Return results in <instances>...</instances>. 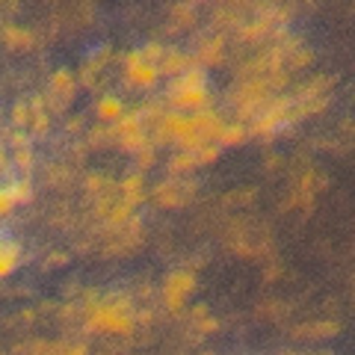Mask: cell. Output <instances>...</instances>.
I'll return each instance as SVG.
<instances>
[{
  "label": "cell",
  "mask_w": 355,
  "mask_h": 355,
  "mask_svg": "<svg viewBox=\"0 0 355 355\" xmlns=\"http://www.w3.org/2000/svg\"><path fill=\"white\" fill-rule=\"evenodd\" d=\"M44 181H48L53 190L69 193L71 184H74V172H71L69 163H48V169H44Z\"/></svg>",
  "instance_id": "17"
},
{
  "label": "cell",
  "mask_w": 355,
  "mask_h": 355,
  "mask_svg": "<svg viewBox=\"0 0 355 355\" xmlns=\"http://www.w3.org/2000/svg\"><path fill=\"white\" fill-rule=\"evenodd\" d=\"M249 139V125H240V121H228L222 133L216 137V146L219 148H237Z\"/></svg>",
  "instance_id": "21"
},
{
  "label": "cell",
  "mask_w": 355,
  "mask_h": 355,
  "mask_svg": "<svg viewBox=\"0 0 355 355\" xmlns=\"http://www.w3.org/2000/svg\"><path fill=\"white\" fill-rule=\"evenodd\" d=\"M62 130H65V133H71V137H74V133L89 130V128H86V119H83V116H71V119H65V121H62Z\"/></svg>",
  "instance_id": "36"
},
{
  "label": "cell",
  "mask_w": 355,
  "mask_h": 355,
  "mask_svg": "<svg viewBox=\"0 0 355 355\" xmlns=\"http://www.w3.org/2000/svg\"><path fill=\"white\" fill-rule=\"evenodd\" d=\"M121 77L125 83L133 86V89H142V92H151L154 86L160 83V69L142 60V51H130L121 57Z\"/></svg>",
  "instance_id": "5"
},
{
  "label": "cell",
  "mask_w": 355,
  "mask_h": 355,
  "mask_svg": "<svg viewBox=\"0 0 355 355\" xmlns=\"http://www.w3.org/2000/svg\"><path fill=\"white\" fill-rule=\"evenodd\" d=\"M219 154H222V148L216 146V142H207V146H205L202 151L196 154V160H198V169H202V166L216 163V160H219Z\"/></svg>",
  "instance_id": "33"
},
{
  "label": "cell",
  "mask_w": 355,
  "mask_h": 355,
  "mask_svg": "<svg viewBox=\"0 0 355 355\" xmlns=\"http://www.w3.org/2000/svg\"><path fill=\"white\" fill-rule=\"evenodd\" d=\"M196 331H198V335H202V338H210V335H216V331H219V320L216 317H207V320H202V323H190Z\"/></svg>",
  "instance_id": "35"
},
{
  "label": "cell",
  "mask_w": 355,
  "mask_h": 355,
  "mask_svg": "<svg viewBox=\"0 0 355 355\" xmlns=\"http://www.w3.org/2000/svg\"><path fill=\"white\" fill-rule=\"evenodd\" d=\"M163 101L169 110H175V113H187V116L198 113V110H207L210 95H207V86H205V69H193L190 74L172 80L169 89H166Z\"/></svg>",
  "instance_id": "1"
},
{
  "label": "cell",
  "mask_w": 355,
  "mask_h": 355,
  "mask_svg": "<svg viewBox=\"0 0 355 355\" xmlns=\"http://www.w3.org/2000/svg\"><path fill=\"white\" fill-rule=\"evenodd\" d=\"M193 57H196V62L202 65V69H219V65L225 62V36L210 33V36L196 39Z\"/></svg>",
  "instance_id": "7"
},
{
  "label": "cell",
  "mask_w": 355,
  "mask_h": 355,
  "mask_svg": "<svg viewBox=\"0 0 355 355\" xmlns=\"http://www.w3.org/2000/svg\"><path fill=\"white\" fill-rule=\"evenodd\" d=\"M69 261H71L69 252H48L44 254L42 270H62V266H69Z\"/></svg>",
  "instance_id": "32"
},
{
  "label": "cell",
  "mask_w": 355,
  "mask_h": 355,
  "mask_svg": "<svg viewBox=\"0 0 355 355\" xmlns=\"http://www.w3.org/2000/svg\"><path fill=\"white\" fill-rule=\"evenodd\" d=\"M6 190L12 193L15 205H30L33 202V178H18V181H6Z\"/></svg>",
  "instance_id": "25"
},
{
  "label": "cell",
  "mask_w": 355,
  "mask_h": 355,
  "mask_svg": "<svg viewBox=\"0 0 355 355\" xmlns=\"http://www.w3.org/2000/svg\"><path fill=\"white\" fill-rule=\"evenodd\" d=\"M157 69H160V74H163V77H172V80H178V77L190 74L193 69H202V65L196 62L193 53L178 51V48H169V51H166V57H163V62L157 65Z\"/></svg>",
  "instance_id": "11"
},
{
  "label": "cell",
  "mask_w": 355,
  "mask_h": 355,
  "mask_svg": "<svg viewBox=\"0 0 355 355\" xmlns=\"http://www.w3.org/2000/svg\"><path fill=\"white\" fill-rule=\"evenodd\" d=\"M15 169L21 172V178H30L33 175V166H36V157H33V148H21V151H9Z\"/></svg>",
  "instance_id": "29"
},
{
  "label": "cell",
  "mask_w": 355,
  "mask_h": 355,
  "mask_svg": "<svg viewBox=\"0 0 355 355\" xmlns=\"http://www.w3.org/2000/svg\"><path fill=\"white\" fill-rule=\"evenodd\" d=\"M279 355H329V352H296V349H282Z\"/></svg>",
  "instance_id": "40"
},
{
  "label": "cell",
  "mask_w": 355,
  "mask_h": 355,
  "mask_svg": "<svg viewBox=\"0 0 355 355\" xmlns=\"http://www.w3.org/2000/svg\"><path fill=\"white\" fill-rule=\"evenodd\" d=\"M113 60V51H110V44H101V48H95L92 53L86 57V62L80 65V71H77V80H80V86L86 89H95L98 77L104 74V65Z\"/></svg>",
  "instance_id": "9"
},
{
  "label": "cell",
  "mask_w": 355,
  "mask_h": 355,
  "mask_svg": "<svg viewBox=\"0 0 355 355\" xmlns=\"http://www.w3.org/2000/svg\"><path fill=\"white\" fill-rule=\"evenodd\" d=\"M293 113V95L284 92V95H275L270 104L261 110V116L249 125V137L254 139H263V146H270L272 137H279L287 116Z\"/></svg>",
  "instance_id": "2"
},
{
  "label": "cell",
  "mask_w": 355,
  "mask_h": 355,
  "mask_svg": "<svg viewBox=\"0 0 355 355\" xmlns=\"http://www.w3.org/2000/svg\"><path fill=\"white\" fill-rule=\"evenodd\" d=\"M12 207H15V198L3 187V190H0V216H9V214H12Z\"/></svg>",
  "instance_id": "37"
},
{
  "label": "cell",
  "mask_w": 355,
  "mask_h": 355,
  "mask_svg": "<svg viewBox=\"0 0 355 355\" xmlns=\"http://www.w3.org/2000/svg\"><path fill=\"white\" fill-rule=\"evenodd\" d=\"M196 291V272L193 270H175L163 282V308L169 317H187V296Z\"/></svg>",
  "instance_id": "3"
},
{
  "label": "cell",
  "mask_w": 355,
  "mask_h": 355,
  "mask_svg": "<svg viewBox=\"0 0 355 355\" xmlns=\"http://www.w3.org/2000/svg\"><path fill=\"white\" fill-rule=\"evenodd\" d=\"M89 148L86 146V139H71V146H65V160H69V166H83L86 163V157H89Z\"/></svg>",
  "instance_id": "28"
},
{
  "label": "cell",
  "mask_w": 355,
  "mask_h": 355,
  "mask_svg": "<svg viewBox=\"0 0 355 355\" xmlns=\"http://www.w3.org/2000/svg\"><path fill=\"white\" fill-rule=\"evenodd\" d=\"M146 196H148V187H146V178H142L139 172L128 175V178H121V181H119V202L137 207Z\"/></svg>",
  "instance_id": "14"
},
{
  "label": "cell",
  "mask_w": 355,
  "mask_h": 355,
  "mask_svg": "<svg viewBox=\"0 0 355 355\" xmlns=\"http://www.w3.org/2000/svg\"><path fill=\"white\" fill-rule=\"evenodd\" d=\"M125 113L128 110H125V104H121L119 95H101L95 101V119L101 121V125H116Z\"/></svg>",
  "instance_id": "15"
},
{
  "label": "cell",
  "mask_w": 355,
  "mask_h": 355,
  "mask_svg": "<svg viewBox=\"0 0 355 355\" xmlns=\"http://www.w3.org/2000/svg\"><path fill=\"white\" fill-rule=\"evenodd\" d=\"M21 261H24V249H21L15 240H3V249H0V275L9 279Z\"/></svg>",
  "instance_id": "22"
},
{
  "label": "cell",
  "mask_w": 355,
  "mask_h": 355,
  "mask_svg": "<svg viewBox=\"0 0 355 355\" xmlns=\"http://www.w3.org/2000/svg\"><path fill=\"white\" fill-rule=\"evenodd\" d=\"M279 163H282L279 154H270V157L263 160V169H266V172H275V169H279Z\"/></svg>",
  "instance_id": "39"
},
{
  "label": "cell",
  "mask_w": 355,
  "mask_h": 355,
  "mask_svg": "<svg viewBox=\"0 0 355 355\" xmlns=\"http://www.w3.org/2000/svg\"><path fill=\"white\" fill-rule=\"evenodd\" d=\"M9 119H12V125H9V128H15V130H30V125H33L30 101H15L12 110H9Z\"/></svg>",
  "instance_id": "26"
},
{
  "label": "cell",
  "mask_w": 355,
  "mask_h": 355,
  "mask_svg": "<svg viewBox=\"0 0 355 355\" xmlns=\"http://www.w3.org/2000/svg\"><path fill=\"white\" fill-rule=\"evenodd\" d=\"M119 181H110V178H104V175H86L83 178V198H86V202H98V198H101V196H107L110 190H113V187H116Z\"/></svg>",
  "instance_id": "19"
},
{
  "label": "cell",
  "mask_w": 355,
  "mask_h": 355,
  "mask_svg": "<svg viewBox=\"0 0 355 355\" xmlns=\"http://www.w3.org/2000/svg\"><path fill=\"white\" fill-rule=\"evenodd\" d=\"M254 196H258V190H254V187H243V190H237V193H228L225 198H222V205L246 207V205H252V202H254Z\"/></svg>",
  "instance_id": "31"
},
{
  "label": "cell",
  "mask_w": 355,
  "mask_h": 355,
  "mask_svg": "<svg viewBox=\"0 0 355 355\" xmlns=\"http://www.w3.org/2000/svg\"><path fill=\"white\" fill-rule=\"evenodd\" d=\"M116 133H113V125H92L86 130V146L92 148V151H101V148H110V146H116Z\"/></svg>",
  "instance_id": "20"
},
{
  "label": "cell",
  "mask_w": 355,
  "mask_h": 355,
  "mask_svg": "<svg viewBox=\"0 0 355 355\" xmlns=\"http://www.w3.org/2000/svg\"><path fill=\"white\" fill-rule=\"evenodd\" d=\"M198 169V160L196 154H184V151H175L169 160H166V175L169 178H190Z\"/></svg>",
  "instance_id": "18"
},
{
  "label": "cell",
  "mask_w": 355,
  "mask_h": 355,
  "mask_svg": "<svg viewBox=\"0 0 355 355\" xmlns=\"http://www.w3.org/2000/svg\"><path fill=\"white\" fill-rule=\"evenodd\" d=\"M287 311H291V305L282 302V299H270V302H261L258 308H254V317H261V320H279L284 317Z\"/></svg>",
  "instance_id": "27"
},
{
  "label": "cell",
  "mask_w": 355,
  "mask_h": 355,
  "mask_svg": "<svg viewBox=\"0 0 355 355\" xmlns=\"http://www.w3.org/2000/svg\"><path fill=\"white\" fill-rule=\"evenodd\" d=\"M314 51H311V48H302V44H299V48L291 53V60H287V65H284V69L287 71H291V74H302V71H308L311 69V65H314Z\"/></svg>",
  "instance_id": "24"
},
{
  "label": "cell",
  "mask_w": 355,
  "mask_h": 355,
  "mask_svg": "<svg viewBox=\"0 0 355 355\" xmlns=\"http://www.w3.org/2000/svg\"><path fill=\"white\" fill-rule=\"evenodd\" d=\"M207 317H210V311L205 302H198V305H193V311H187V320H190V323H202Z\"/></svg>",
  "instance_id": "38"
},
{
  "label": "cell",
  "mask_w": 355,
  "mask_h": 355,
  "mask_svg": "<svg viewBox=\"0 0 355 355\" xmlns=\"http://www.w3.org/2000/svg\"><path fill=\"white\" fill-rule=\"evenodd\" d=\"M151 146V137H148V130H139V133H128V137H121L116 142V148L121 154H130V157H137L139 151H146Z\"/></svg>",
  "instance_id": "23"
},
{
  "label": "cell",
  "mask_w": 355,
  "mask_h": 355,
  "mask_svg": "<svg viewBox=\"0 0 355 355\" xmlns=\"http://www.w3.org/2000/svg\"><path fill=\"white\" fill-rule=\"evenodd\" d=\"M142 240H146V225H142L139 216H133L116 237L107 240V246L101 249V254H104V258H113V254H128L137 246H142Z\"/></svg>",
  "instance_id": "6"
},
{
  "label": "cell",
  "mask_w": 355,
  "mask_h": 355,
  "mask_svg": "<svg viewBox=\"0 0 355 355\" xmlns=\"http://www.w3.org/2000/svg\"><path fill=\"white\" fill-rule=\"evenodd\" d=\"M228 121L222 119V113H216V110H198V113H193V128L196 133H202V137L207 142H216V137L222 133V128H225Z\"/></svg>",
  "instance_id": "13"
},
{
  "label": "cell",
  "mask_w": 355,
  "mask_h": 355,
  "mask_svg": "<svg viewBox=\"0 0 355 355\" xmlns=\"http://www.w3.org/2000/svg\"><path fill=\"white\" fill-rule=\"evenodd\" d=\"M282 24H275V21L270 18H246V24H243L234 39L243 42V44H258V42H272L275 30H279Z\"/></svg>",
  "instance_id": "10"
},
{
  "label": "cell",
  "mask_w": 355,
  "mask_h": 355,
  "mask_svg": "<svg viewBox=\"0 0 355 355\" xmlns=\"http://www.w3.org/2000/svg\"><path fill=\"white\" fill-rule=\"evenodd\" d=\"M133 163H137V169H139V172H146V169H151V166H154V163H157V148H154V146H148L146 151H139V154H137V157H133Z\"/></svg>",
  "instance_id": "34"
},
{
  "label": "cell",
  "mask_w": 355,
  "mask_h": 355,
  "mask_svg": "<svg viewBox=\"0 0 355 355\" xmlns=\"http://www.w3.org/2000/svg\"><path fill=\"white\" fill-rule=\"evenodd\" d=\"M3 42H6V48L9 51H33V44H36V36H33V30H24V27H18V24H6L3 27Z\"/></svg>",
  "instance_id": "16"
},
{
  "label": "cell",
  "mask_w": 355,
  "mask_h": 355,
  "mask_svg": "<svg viewBox=\"0 0 355 355\" xmlns=\"http://www.w3.org/2000/svg\"><path fill=\"white\" fill-rule=\"evenodd\" d=\"M77 86H80V80H77V74H74L71 69H57V71L48 77V92L57 95L60 101H65V104L74 101Z\"/></svg>",
  "instance_id": "12"
},
{
  "label": "cell",
  "mask_w": 355,
  "mask_h": 355,
  "mask_svg": "<svg viewBox=\"0 0 355 355\" xmlns=\"http://www.w3.org/2000/svg\"><path fill=\"white\" fill-rule=\"evenodd\" d=\"M198 190V184L193 181V178H169L166 175L163 181H157L148 190V198L157 207H184V205H190L193 202V196Z\"/></svg>",
  "instance_id": "4"
},
{
  "label": "cell",
  "mask_w": 355,
  "mask_h": 355,
  "mask_svg": "<svg viewBox=\"0 0 355 355\" xmlns=\"http://www.w3.org/2000/svg\"><path fill=\"white\" fill-rule=\"evenodd\" d=\"M340 335V323L338 320H314V323H302L291 329L293 340H305V343H323Z\"/></svg>",
  "instance_id": "8"
},
{
  "label": "cell",
  "mask_w": 355,
  "mask_h": 355,
  "mask_svg": "<svg viewBox=\"0 0 355 355\" xmlns=\"http://www.w3.org/2000/svg\"><path fill=\"white\" fill-rule=\"evenodd\" d=\"M139 51H142V60H146V62L160 65V62H163V57H166V51H169V48H166L163 42H146Z\"/></svg>",
  "instance_id": "30"
}]
</instances>
